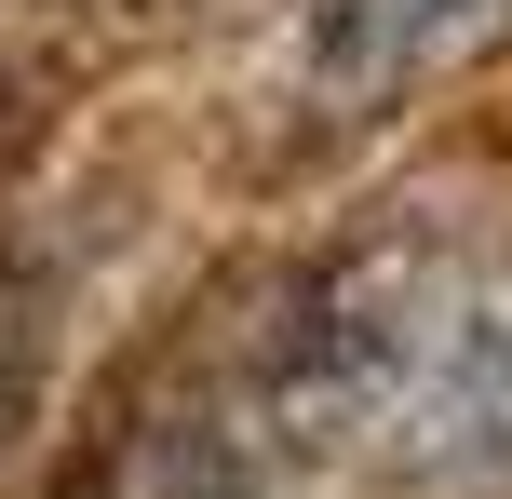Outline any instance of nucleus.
<instances>
[{
    "mask_svg": "<svg viewBox=\"0 0 512 499\" xmlns=\"http://www.w3.org/2000/svg\"><path fill=\"white\" fill-rule=\"evenodd\" d=\"M256 284L270 270H216L189 311L135 324L108 351L68 419L54 499H283L297 486L270 351H256Z\"/></svg>",
    "mask_w": 512,
    "mask_h": 499,
    "instance_id": "nucleus-1",
    "label": "nucleus"
},
{
    "mask_svg": "<svg viewBox=\"0 0 512 499\" xmlns=\"http://www.w3.org/2000/svg\"><path fill=\"white\" fill-rule=\"evenodd\" d=\"M486 41H512V0H324L297 27V68H310V108L378 122L391 95L472 68Z\"/></svg>",
    "mask_w": 512,
    "mask_h": 499,
    "instance_id": "nucleus-2",
    "label": "nucleus"
},
{
    "mask_svg": "<svg viewBox=\"0 0 512 499\" xmlns=\"http://www.w3.org/2000/svg\"><path fill=\"white\" fill-rule=\"evenodd\" d=\"M41 405H54V270L0 243V473L41 446Z\"/></svg>",
    "mask_w": 512,
    "mask_h": 499,
    "instance_id": "nucleus-3",
    "label": "nucleus"
},
{
    "mask_svg": "<svg viewBox=\"0 0 512 499\" xmlns=\"http://www.w3.org/2000/svg\"><path fill=\"white\" fill-rule=\"evenodd\" d=\"M54 135H68V81H54L41 54H14V41H0V203L41 176V149H54Z\"/></svg>",
    "mask_w": 512,
    "mask_h": 499,
    "instance_id": "nucleus-4",
    "label": "nucleus"
},
{
    "mask_svg": "<svg viewBox=\"0 0 512 499\" xmlns=\"http://www.w3.org/2000/svg\"><path fill=\"white\" fill-rule=\"evenodd\" d=\"M27 14H176V0H27Z\"/></svg>",
    "mask_w": 512,
    "mask_h": 499,
    "instance_id": "nucleus-5",
    "label": "nucleus"
}]
</instances>
